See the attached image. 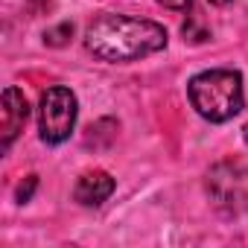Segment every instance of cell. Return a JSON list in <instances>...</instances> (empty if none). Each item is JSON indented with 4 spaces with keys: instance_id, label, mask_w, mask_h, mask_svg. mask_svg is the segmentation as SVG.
Segmentation results:
<instances>
[{
    "instance_id": "6da1fadb",
    "label": "cell",
    "mask_w": 248,
    "mask_h": 248,
    "mask_svg": "<svg viewBox=\"0 0 248 248\" xmlns=\"http://www.w3.org/2000/svg\"><path fill=\"white\" fill-rule=\"evenodd\" d=\"M85 47L102 62L126 64V62H138L152 53H161L167 47V30L146 18L102 12L88 24Z\"/></svg>"
},
{
    "instance_id": "7a4b0ae2",
    "label": "cell",
    "mask_w": 248,
    "mask_h": 248,
    "mask_svg": "<svg viewBox=\"0 0 248 248\" xmlns=\"http://www.w3.org/2000/svg\"><path fill=\"white\" fill-rule=\"evenodd\" d=\"M187 93H190V102L199 111V117H204L210 123H228L245 105L242 76L236 70H225V67L204 70V73L193 76L187 85Z\"/></svg>"
},
{
    "instance_id": "3957f363",
    "label": "cell",
    "mask_w": 248,
    "mask_h": 248,
    "mask_svg": "<svg viewBox=\"0 0 248 248\" xmlns=\"http://www.w3.org/2000/svg\"><path fill=\"white\" fill-rule=\"evenodd\" d=\"M207 196L213 207L225 216H242L248 213V167L242 161H219L210 167L204 178Z\"/></svg>"
},
{
    "instance_id": "277c9868",
    "label": "cell",
    "mask_w": 248,
    "mask_h": 248,
    "mask_svg": "<svg viewBox=\"0 0 248 248\" xmlns=\"http://www.w3.org/2000/svg\"><path fill=\"white\" fill-rule=\"evenodd\" d=\"M76 114H79V108H76V96H73L70 88L56 85V88L44 91L41 105H38V135H41V140L50 143V146L64 143L70 138L73 126H76Z\"/></svg>"
},
{
    "instance_id": "5b68a950",
    "label": "cell",
    "mask_w": 248,
    "mask_h": 248,
    "mask_svg": "<svg viewBox=\"0 0 248 248\" xmlns=\"http://www.w3.org/2000/svg\"><path fill=\"white\" fill-rule=\"evenodd\" d=\"M30 117V105H27V96L21 88L9 85L3 91V102H0V132H3V140H0V146H3V152L15 143V138L24 132V123Z\"/></svg>"
},
{
    "instance_id": "8992f818",
    "label": "cell",
    "mask_w": 248,
    "mask_h": 248,
    "mask_svg": "<svg viewBox=\"0 0 248 248\" xmlns=\"http://www.w3.org/2000/svg\"><path fill=\"white\" fill-rule=\"evenodd\" d=\"M114 178L105 172V170H91L85 172L79 181H76V190H73V199L85 207H99L111 193H114Z\"/></svg>"
},
{
    "instance_id": "52a82bcc",
    "label": "cell",
    "mask_w": 248,
    "mask_h": 248,
    "mask_svg": "<svg viewBox=\"0 0 248 248\" xmlns=\"http://www.w3.org/2000/svg\"><path fill=\"white\" fill-rule=\"evenodd\" d=\"M35 187H38V175H27V181H24V184H18V190H15V199H18L21 204H27V202L32 199Z\"/></svg>"
},
{
    "instance_id": "ba28073f",
    "label": "cell",
    "mask_w": 248,
    "mask_h": 248,
    "mask_svg": "<svg viewBox=\"0 0 248 248\" xmlns=\"http://www.w3.org/2000/svg\"><path fill=\"white\" fill-rule=\"evenodd\" d=\"M64 35H73V24H62L59 30H53V32H47L44 38H47V44H56V47H59V44H64V41H67Z\"/></svg>"
},
{
    "instance_id": "9c48e42d",
    "label": "cell",
    "mask_w": 248,
    "mask_h": 248,
    "mask_svg": "<svg viewBox=\"0 0 248 248\" xmlns=\"http://www.w3.org/2000/svg\"><path fill=\"white\" fill-rule=\"evenodd\" d=\"M161 6H167V9H175V12H184V9H190L193 6V0H158Z\"/></svg>"
},
{
    "instance_id": "30bf717a",
    "label": "cell",
    "mask_w": 248,
    "mask_h": 248,
    "mask_svg": "<svg viewBox=\"0 0 248 248\" xmlns=\"http://www.w3.org/2000/svg\"><path fill=\"white\" fill-rule=\"evenodd\" d=\"M213 6H225V3H231V0H210Z\"/></svg>"
},
{
    "instance_id": "8fae6325",
    "label": "cell",
    "mask_w": 248,
    "mask_h": 248,
    "mask_svg": "<svg viewBox=\"0 0 248 248\" xmlns=\"http://www.w3.org/2000/svg\"><path fill=\"white\" fill-rule=\"evenodd\" d=\"M242 138H245V143H248V126H245V129H242Z\"/></svg>"
}]
</instances>
